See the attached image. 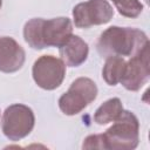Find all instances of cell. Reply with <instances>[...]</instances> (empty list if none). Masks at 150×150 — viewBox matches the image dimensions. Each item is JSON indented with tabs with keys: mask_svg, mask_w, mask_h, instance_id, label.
I'll return each instance as SVG.
<instances>
[{
	"mask_svg": "<svg viewBox=\"0 0 150 150\" xmlns=\"http://www.w3.org/2000/svg\"><path fill=\"white\" fill-rule=\"evenodd\" d=\"M1 5H2V0H0V8H1Z\"/></svg>",
	"mask_w": 150,
	"mask_h": 150,
	"instance_id": "9a60e30c",
	"label": "cell"
},
{
	"mask_svg": "<svg viewBox=\"0 0 150 150\" xmlns=\"http://www.w3.org/2000/svg\"><path fill=\"white\" fill-rule=\"evenodd\" d=\"M35 124V116L33 110L25 104H12L6 108L1 120V129L4 135L18 142L30 134Z\"/></svg>",
	"mask_w": 150,
	"mask_h": 150,
	"instance_id": "5b68a950",
	"label": "cell"
},
{
	"mask_svg": "<svg viewBox=\"0 0 150 150\" xmlns=\"http://www.w3.org/2000/svg\"><path fill=\"white\" fill-rule=\"evenodd\" d=\"M125 60L121 56H109L102 69V77L109 86H116L124 73Z\"/></svg>",
	"mask_w": 150,
	"mask_h": 150,
	"instance_id": "7c38bea8",
	"label": "cell"
},
{
	"mask_svg": "<svg viewBox=\"0 0 150 150\" xmlns=\"http://www.w3.org/2000/svg\"><path fill=\"white\" fill-rule=\"evenodd\" d=\"M96 96L95 82L89 77H79L70 84L68 91L59 98V108L64 115L73 116L87 108Z\"/></svg>",
	"mask_w": 150,
	"mask_h": 150,
	"instance_id": "277c9868",
	"label": "cell"
},
{
	"mask_svg": "<svg viewBox=\"0 0 150 150\" xmlns=\"http://www.w3.org/2000/svg\"><path fill=\"white\" fill-rule=\"evenodd\" d=\"M112 2L118 13L127 18H137L143 11V5L139 0H115Z\"/></svg>",
	"mask_w": 150,
	"mask_h": 150,
	"instance_id": "4fadbf2b",
	"label": "cell"
},
{
	"mask_svg": "<svg viewBox=\"0 0 150 150\" xmlns=\"http://www.w3.org/2000/svg\"><path fill=\"white\" fill-rule=\"evenodd\" d=\"M73 35V25L68 18L60 16L49 20L30 19L25 23V41L34 49L61 47Z\"/></svg>",
	"mask_w": 150,
	"mask_h": 150,
	"instance_id": "6da1fadb",
	"label": "cell"
},
{
	"mask_svg": "<svg viewBox=\"0 0 150 150\" xmlns=\"http://www.w3.org/2000/svg\"><path fill=\"white\" fill-rule=\"evenodd\" d=\"M114 9L107 0H88L73 8L74 23L77 28L104 25L111 20Z\"/></svg>",
	"mask_w": 150,
	"mask_h": 150,
	"instance_id": "52a82bcc",
	"label": "cell"
},
{
	"mask_svg": "<svg viewBox=\"0 0 150 150\" xmlns=\"http://www.w3.org/2000/svg\"><path fill=\"white\" fill-rule=\"evenodd\" d=\"M102 137L104 149L132 150L139 142V122L131 111L123 110Z\"/></svg>",
	"mask_w": 150,
	"mask_h": 150,
	"instance_id": "3957f363",
	"label": "cell"
},
{
	"mask_svg": "<svg viewBox=\"0 0 150 150\" xmlns=\"http://www.w3.org/2000/svg\"><path fill=\"white\" fill-rule=\"evenodd\" d=\"M150 76V62H149V43L145 45L137 54L130 57L125 62L121 84L130 91L139 90Z\"/></svg>",
	"mask_w": 150,
	"mask_h": 150,
	"instance_id": "ba28073f",
	"label": "cell"
},
{
	"mask_svg": "<svg viewBox=\"0 0 150 150\" xmlns=\"http://www.w3.org/2000/svg\"><path fill=\"white\" fill-rule=\"evenodd\" d=\"M123 111L122 102L118 97H112L107 100L103 104H101L95 114H94V121L97 124H107L110 122H114L117 120V117Z\"/></svg>",
	"mask_w": 150,
	"mask_h": 150,
	"instance_id": "8fae6325",
	"label": "cell"
},
{
	"mask_svg": "<svg viewBox=\"0 0 150 150\" xmlns=\"http://www.w3.org/2000/svg\"><path fill=\"white\" fill-rule=\"evenodd\" d=\"M89 47L84 40L77 35H71L61 47L60 56L68 67H79L88 57Z\"/></svg>",
	"mask_w": 150,
	"mask_h": 150,
	"instance_id": "30bf717a",
	"label": "cell"
},
{
	"mask_svg": "<svg viewBox=\"0 0 150 150\" xmlns=\"http://www.w3.org/2000/svg\"><path fill=\"white\" fill-rule=\"evenodd\" d=\"M25 59L26 54L23 48L13 38H0V71H18L23 66Z\"/></svg>",
	"mask_w": 150,
	"mask_h": 150,
	"instance_id": "9c48e42d",
	"label": "cell"
},
{
	"mask_svg": "<svg viewBox=\"0 0 150 150\" xmlns=\"http://www.w3.org/2000/svg\"><path fill=\"white\" fill-rule=\"evenodd\" d=\"M111 1H115V0H111Z\"/></svg>",
	"mask_w": 150,
	"mask_h": 150,
	"instance_id": "2e32d148",
	"label": "cell"
},
{
	"mask_svg": "<svg viewBox=\"0 0 150 150\" xmlns=\"http://www.w3.org/2000/svg\"><path fill=\"white\" fill-rule=\"evenodd\" d=\"M35 83L45 90H54L61 86L66 75V64L53 55H42L33 64L32 69Z\"/></svg>",
	"mask_w": 150,
	"mask_h": 150,
	"instance_id": "8992f818",
	"label": "cell"
},
{
	"mask_svg": "<svg viewBox=\"0 0 150 150\" xmlns=\"http://www.w3.org/2000/svg\"><path fill=\"white\" fill-rule=\"evenodd\" d=\"M149 43L144 32L137 28L111 26L107 28L97 41V52L102 57L134 56Z\"/></svg>",
	"mask_w": 150,
	"mask_h": 150,
	"instance_id": "7a4b0ae2",
	"label": "cell"
},
{
	"mask_svg": "<svg viewBox=\"0 0 150 150\" xmlns=\"http://www.w3.org/2000/svg\"><path fill=\"white\" fill-rule=\"evenodd\" d=\"M82 148H83V149H104L102 134L88 136V137L84 139Z\"/></svg>",
	"mask_w": 150,
	"mask_h": 150,
	"instance_id": "5bb4252c",
	"label": "cell"
}]
</instances>
